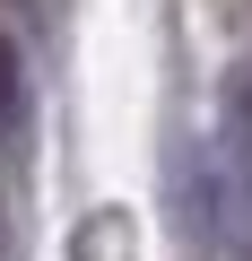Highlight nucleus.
I'll return each mask as SVG.
<instances>
[{
  "instance_id": "nucleus-1",
  "label": "nucleus",
  "mask_w": 252,
  "mask_h": 261,
  "mask_svg": "<svg viewBox=\"0 0 252 261\" xmlns=\"http://www.w3.org/2000/svg\"><path fill=\"white\" fill-rule=\"evenodd\" d=\"M18 130H26V61L0 44V148H9Z\"/></svg>"
},
{
  "instance_id": "nucleus-2",
  "label": "nucleus",
  "mask_w": 252,
  "mask_h": 261,
  "mask_svg": "<svg viewBox=\"0 0 252 261\" xmlns=\"http://www.w3.org/2000/svg\"><path fill=\"white\" fill-rule=\"evenodd\" d=\"M78 261H131V218H122V209L87 218V235H78Z\"/></svg>"
},
{
  "instance_id": "nucleus-4",
  "label": "nucleus",
  "mask_w": 252,
  "mask_h": 261,
  "mask_svg": "<svg viewBox=\"0 0 252 261\" xmlns=\"http://www.w3.org/2000/svg\"><path fill=\"white\" fill-rule=\"evenodd\" d=\"M235 261H252V200L235 209Z\"/></svg>"
},
{
  "instance_id": "nucleus-3",
  "label": "nucleus",
  "mask_w": 252,
  "mask_h": 261,
  "mask_svg": "<svg viewBox=\"0 0 252 261\" xmlns=\"http://www.w3.org/2000/svg\"><path fill=\"white\" fill-rule=\"evenodd\" d=\"M226 130H235V148H252V61H243L235 87H226Z\"/></svg>"
}]
</instances>
